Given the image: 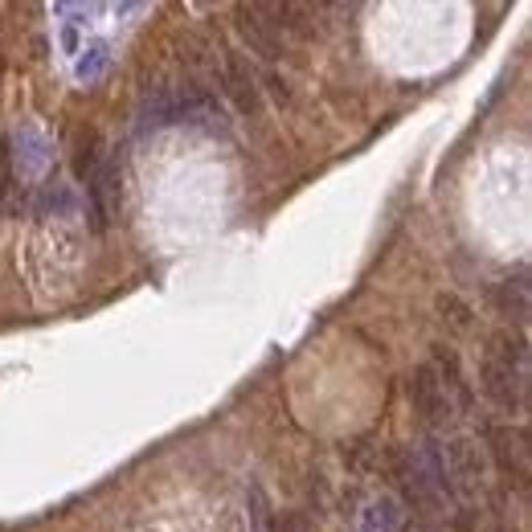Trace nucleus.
<instances>
[{
    "instance_id": "8",
    "label": "nucleus",
    "mask_w": 532,
    "mask_h": 532,
    "mask_svg": "<svg viewBox=\"0 0 532 532\" xmlns=\"http://www.w3.org/2000/svg\"><path fill=\"white\" fill-rule=\"evenodd\" d=\"M91 209H95V230H107V221L119 209V168L115 164H99V172L91 176Z\"/></svg>"
},
{
    "instance_id": "13",
    "label": "nucleus",
    "mask_w": 532,
    "mask_h": 532,
    "mask_svg": "<svg viewBox=\"0 0 532 532\" xmlns=\"http://www.w3.org/2000/svg\"><path fill=\"white\" fill-rule=\"evenodd\" d=\"M13 189V148H9V136H0V205H5Z\"/></svg>"
},
{
    "instance_id": "4",
    "label": "nucleus",
    "mask_w": 532,
    "mask_h": 532,
    "mask_svg": "<svg viewBox=\"0 0 532 532\" xmlns=\"http://www.w3.org/2000/svg\"><path fill=\"white\" fill-rule=\"evenodd\" d=\"M221 86H226L230 103H234L242 115H258V111H262L258 78H254L250 62H246L238 50H226V54H221Z\"/></svg>"
},
{
    "instance_id": "5",
    "label": "nucleus",
    "mask_w": 532,
    "mask_h": 532,
    "mask_svg": "<svg viewBox=\"0 0 532 532\" xmlns=\"http://www.w3.org/2000/svg\"><path fill=\"white\" fill-rule=\"evenodd\" d=\"M234 17H238V33L250 41V50H254L262 62H279L283 37H279V29H275L271 21H266V9H258V5H238Z\"/></svg>"
},
{
    "instance_id": "11",
    "label": "nucleus",
    "mask_w": 532,
    "mask_h": 532,
    "mask_svg": "<svg viewBox=\"0 0 532 532\" xmlns=\"http://www.w3.org/2000/svg\"><path fill=\"white\" fill-rule=\"evenodd\" d=\"M361 524H365V532H397V528H402V512H397V504L389 496H381V500L365 504Z\"/></svg>"
},
{
    "instance_id": "3",
    "label": "nucleus",
    "mask_w": 532,
    "mask_h": 532,
    "mask_svg": "<svg viewBox=\"0 0 532 532\" xmlns=\"http://www.w3.org/2000/svg\"><path fill=\"white\" fill-rule=\"evenodd\" d=\"M406 393H410L414 414H418L426 426H438V422H447V418L455 414V410H451L447 389H442V381L434 377V369H430V365H418V369L410 373Z\"/></svg>"
},
{
    "instance_id": "1",
    "label": "nucleus",
    "mask_w": 532,
    "mask_h": 532,
    "mask_svg": "<svg viewBox=\"0 0 532 532\" xmlns=\"http://www.w3.org/2000/svg\"><path fill=\"white\" fill-rule=\"evenodd\" d=\"M479 389L500 414H520L528 406V369L500 361L496 352H483L479 361Z\"/></svg>"
},
{
    "instance_id": "2",
    "label": "nucleus",
    "mask_w": 532,
    "mask_h": 532,
    "mask_svg": "<svg viewBox=\"0 0 532 532\" xmlns=\"http://www.w3.org/2000/svg\"><path fill=\"white\" fill-rule=\"evenodd\" d=\"M442 467H447V487L455 496H475L479 487H483V451H479V442L475 438H455L447 455H442Z\"/></svg>"
},
{
    "instance_id": "6",
    "label": "nucleus",
    "mask_w": 532,
    "mask_h": 532,
    "mask_svg": "<svg viewBox=\"0 0 532 532\" xmlns=\"http://www.w3.org/2000/svg\"><path fill=\"white\" fill-rule=\"evenodd\" d=\"M487 438H492L496 467L524 487V479H528V434H520L512 426H492V430H487Z\"/></svg>"
},
{
    "instance_id": "10",
    "label": "nucleus",
    "mask_w": 532,
    "mask_h": 532,
    "mask_svg": "<svg viewBox=\"0 0 532 532\" xmlns=\"http://www.w3.org/2000/svg\"><path fill=\"white\" fill-rule=\"evenodd\" d=\"M99 164H103V140H99L95 127H86V131H78V144H74V172L91 185V176L99 172Z\"/></svg>"
},
{
    "instance_id": "12",
    "label": "nucleus",
    "mask_w": 532,
    "mask_h": 532,
    "mask_svg": "<svg viewBox=\"0 0 532 532\" xmlns=\"http://www.w3.org/2000/svg\"><path fill=\"white\" fill-rule=\"evenodd\" d=\"M438 312H442V324H447L451 332H471V324H475V312L459 299V295H438Z\"/></svg>"
},
{
    "instance_id": "14",
    "label": "nucleus",
    "mask_w": 532,
    "mask_h": 532,
    "mask_svg": "<svg viewBox=\"0 0 532 532\" xmlns=\"http://www.w3.org/2000/svg\"><path fill=\"white\" fill-rule=\"evenodd\" d=\"M266 86H271V95H275L279 103H287V99H291V95H287V82H283V78H279L275 70H271V74H266Z\"/></svg>"
},
{
    "instance_id": "9",
    "label": "nucleus",
    "mask_w": 532,
    "mask_h": 532,
    "mask_svg": "<svg viewBox=\"0 0 532 532\" xmlns=\"http://www.w3.org/2000/svg\"><path fill=\"white\" fill-rule=\"evenodd\" d=\"M496 307H500V316L524 324V320H528V279L516 275V279L496 283Z\"/></svg>"
},
{
    "instance_id": "7",
    "label": "nucleus",
    "mask_w": 532,
    "mask_h": 532,
    "mask_svg": "<svg viewBox=\"0 0 532 532\" xmlns=\"http://www.w3.org/2000/svg\"><path fill=\"white\" fill-rule=\"evenodd\" d=\"M430 369H434V377L442 381V389H447V397H455L451 402V410H471V385H467V377H463V365H459V352L451 348V344H434V352H430Z\"/></svg>"
}]
</instances>
